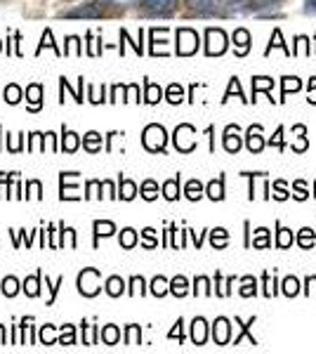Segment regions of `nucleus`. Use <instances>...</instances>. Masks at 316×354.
<instances>
[{"label":"nucleus","instance_id":"nucleus-1","mask_svg":"<svg viewBox=\"0 0 316 354\" xmlns=\"http://www.w3.org/2000/svg\"><path fill=\"white\" fill-rule=\"evenodd\" d=\"M198 48V36L189 28H180L177 31V53L180 55H194Z\"/></svg>","mask_w":316,"mask_h":354},{"label":"nucleus","instance_id":"nucleus-2","mask_svg":"<svg viewBox=\"0 0 316 354\" xmlns=\"http://www.w3.org/2000/svg\"><path fill=\"white\" fill-rule=\"evenodd\" d=\"M145 147L149 151H160L165 147V130L160 125H149L145 130Z\"/></svg>","mask_w":316,"mask_h":354},{"label":"nucleus","instance_id":"nucleus-3","mask_svg":"<svg viewBox=\"0 0 316 354\" xmlns=\"http://www.w3.org/2000/svg\"><path fill=\"white\" fill-rule=\"evenodd\" d=\"M78 288L83 295H95L100 290V272L97 270H85L78 277Z\"/></svg>","mask_w":316,"mask_h":354},{"label":"nucleus","instance_id":"nucleus-4","mask_svg":"<svg viewBox=\"0 0 316 354\" xmlns=\"http://www.w3.org/2000/svg\"><path fill=\"white\" fill-rule=\"evenodd\" d=\"M187 3L201 15H224L227 12V8H224L227 3H224V0H187Z\"/></svg>","mask_w":316,"mask_h":354},{"label":"nucleus","instance_id":"nucleus-5","mask_svg":"<svg viewBox=\"0 0 316 354\" xmlns=\"http://www.w3.org/2000/svg\"><path fill=\"white\" fill-rule=\"evenodd\" d=\"M205 38H208V45H205V53L208 55H222L227 50V36L220 28H208Z\"/></svg>","mask_w":316,"mask_h":354},{"label":"nucleus","instance_id":"nucleus-6","mask_svg":"<svg viewBox=\"0 0 316 354\" xmlns=\"http://www.w3.org/2000/svg\"><path fill=\"white\" fill-rule=\"evenodd\" d=\"M194 135H196V130H194L192 125H180V128L175 130V145H177V149H180V151H192L194 145H196Z\"/></svg>","mask_w":316,"mask_h":354},{"label":"nucleus","instance_id":"nucleus-7","mask_svg":"<svg viewBox=\"0 0 316 354\" xmlns=\"http://www.w3.org/2000/svg\"><path fill=\"white\" fill-rule=\"evenodd\" d=\"M104 5L100 3H90V5H83V8H76V10H68L64 12V17H71V19H76V17H88V19H95V17H102L104 15Z\"/></svg>","mask_w":316,"mask_h":354},{"label":"nucleus","instance_id":"nucleus-8","mask_svg":"<svg viewBox=\"0 0 316 354\" xmlns=\"http://www.w3.org/2000/svg\"><path fill=\"white\" fill-rule=\"evenodd\" d=\"M140 5L151 15H170L175 8V0H140Z\"/></svg>","mask_w":316,"mask_h":354},{"label":"nucleus","instance_id":"nucleus-9","mask_svg":"<svg viewBox=\"0 0 316 354\" xmlns=\"http://www.w3.org/2000/svg\"><path fill=\"white\" fill-rule=\"evenodd\" d=\"M229 322L227 319H217L215 322V342L217 345H227L229 342Z\"/></svg>","mask_w":316,"mask_h":354},{"label":"nucleus","instance_id":"nucleus-10","mask_svg":"<svg viewBox=\"0 0 316 354\" xmlns=\"http://www.w3.org/2000/svg\"><path fill=\"white\" fill-rule=\"evenodd\" d=\"M234 43H236V55L248 53V43H250L248 31H245V28H239V31L234 33Z\"/></svg>","mask_w":316,"mask_h":354},{"label":"nucleus","instance_id":"nucleus-11","mask_svg":"<svg viewBox=\"0 0 316 354\" xmlns=\"http://www.w3.org/2000/svg\"><path fill=\"white\" fill-rule=\"evenodd\" d=\"M284 0H250V12H264V10H274Z\"/></svg>","mask_w":316,"mask_h":354},{"label":"nucleus","instance_id":"nucleus-12","mask_svg":"<svg viewBox=\"0 0 316 354\" xmlns=\"http://www.w3.org/2000/svg\"><path fill=\"white\" fill-rule=\"evenodd\" d=\"M192 338H194L196 345H203V342H205V322H203V319H196V322H194Z\"/></svg>","mask_w":316,"mask_h":354},{"label":"nucleus","instance_id":"nucleus-13","mask_svg":"<svg viewBox=\"0 0 316 354\" xmlns=\"http://www.w3.org/2000/svg\"><path fill=\"white\" fill-rule=\"evenodd\" d=\"M236 128H227V135H224V147H227V151H239L241 149V140L236 135H232Z\"/></svg>","mask_w":316,"mask_h":354},{"label":"nucleus","instance_id":"nucleus-14","mask_svg":"<svg viewBox=\"0 0 316 354\" xmlns=\"http://www.w3.org/2000/svg\"><path fill=\"white\" fill-rule=\"evenodd\" d=\"M177 192H180V180H170L163 185V194H165V198H170V201H175V198L180 196Z\"/></svg>","mask_w":316,"mask_h":354},{"label":"nucleus","instance_id":"nucleus-15","mask_svg":"<svg viewBox=\"0 0 316 354\" xmlns=\"http://www.w3.org/2000/svg\"><path fill=\"white\" fill-rule=\"evenodd\" d=\"M83 142H85V147H88V151H97L102 147V137L97 133H88L83 137Z\"/></svg>","mask_w":316,"mask_h":354},{"label":"nucleus","instance_id":"nucleus-16","mask_svg":"<svg viewBox=\"0 0 316 354\" xmlns=\"http://www.w3.org/2000/svg\"><path fill=\"white\" fill-rule=\"evenodd\" d=\"M26 93H28V100H31V109L36 111L40 106V93H43V88H40V85H31Z\"/></svg>","mask_w":316,"mask_h":354},{"label":"nucleus","instance_id":"nucleus-17","mask_svg":"<svg viewBox=\"0 0 316 354\" xmlns=\"http://www.w3.org/2000/svg\"><path fill=\"white\" fill-rule=\"evenodd\" d=\"M208 196L215 198V201H220V198L224 196V187H222V180H215L208 185Z\"/></svg>","mask_w":316,"mask_h":354},{"label":"nucleus","instance_id":"nucleus-18","mask_svg":"<svg viewBox=\"0 0 316 354\" xmlns=\"http://www.w3.org/2000/svg\"><path fill=\"white\" fill-rule=\"evenodd\" d=\"M170 290H172V293H175V295H180V298H182V295L187 293V279H185V277H177V279H172Z\"/></svg>","mask_w":316,"mask_h":354},{"label":"nucleus","instance_id":"nucleus-19","mask_svg":"<svg viewBox=\"0 0 316 354\" xmlns=\"http://www.w3.org/2000/svg\"><path fill=\"white\" fill-rule=\"evenodd\" d=\"M116 232V227L111 222H95V234L97 236H109V234Z\"/></svg>","mask_w":316,"mask_h":354},{"label":"nucleus","instance_id":"nucleus-20","mask_svg":"<svg viewBox=\"0 0 316 354\" xmlns=\"http://www.w3.org/2000/svg\"><path fill=\"white\" fill-rule=\"evenodd\" d=\"M120 243H123V248H132V245L137 243L135 230H123V234H120Z\"/></svg>","mask_w":316,"mask_h":354},{"label":"nucleus","instance_id":"nucleus-21","mask_svg":"<svg viewBox=\"0 0 316 354\" xmlns=\"http://www.w3.org/2000/svg\"><path fill=\"white\" fill-rule=\"evenodd\" d=\"M102 338H104L106 345H116V340H118V328H116V326H106L104 330H102Z\"/></svg>","mask_w":316,"mask_h":354},{"label":"nucleus","instance_id":"nucleus-22","mask_svg":"<svg viewBox=\"0 0 316 354\" xmlns=\"http://www.w3.org/2000/svg\"><path fill=\"white\" fill-rule=\"evenodd\" d=\"M106 290H109V295H120V290H123V281H120L118 277H113V279H109V283H106Z\"/></svg>","mask_w":316,"mask_h":354},{"label":"nucleus","instance_id":"nucleus-23","mask_svg":"<svg viewBox=\"0 0 316 354\" xmlns=\"http://www.w3.org/2000/svg\"><path fill=\"white\" fill-rule=\"evenodd\" d=\"M201 189H203V187H201V182L192 180L187 185V196L192 198V201H196V198H201Z\"/></svg>","mask_w":316,"mask_h":354},{"label":"nucleus","instance_id":"nucleus-24","mask_svg":"<svg viewBox=\"0 0 316 354\" xmlns=\"http://www.w3.org/2000/svg\"><path fill=\"white\" fill-rule=\"evenodd\" d=\"M151 290H154V295H165V293H168V281L156 277V279H154V283H151Z\"/></svg>","mask_w":316,"mask_h":354},{"label":"nucleus","instance_id":"nucleus-25","mask_svg":"<svg viewBox=\"0 0 316 354\" xmlns=\"http://www.w3.org/2000/svg\"><path fill=\"white\" fill-rule=\"evenodd\" d=\"M21 97V90L17 88V85H8V90H5V100L10 102V104H17Z\"/></svg>","mask_w":316,"mask_h":354},{"label":"nucleus","instance_id":"nucleus-26","mask_svg":"<svg viewBox=\"0 0 316 354\" xmlns=\"http://www.w3.org/2000/svg\"><path fill=\"white\" fill-rule=\"evenodd\" d=\"M252 245H257V248H267V245H269V232L267 230H257Z\"/></svg>","mask_w":316,"mask_h":354},{"label":"nucleus","instance_id":"nucleus-27","mask_svg":"<svg viewBox=\"0 0 316 354\" xmlns=\"http://www.w3.org/2000/svg\"><path fill=\"white\" fill-rule=\"evenodd\" d=\"M120 196H123L125 201H130V198L135 196V185H132L130 180H123V185H120Z\"/></svg>","mask_w":316,"mask_h":354},{"label":"nucleus","instance_id":"nucleus-28","mask_svg":"<svg viewBox=\"0 0 316 354\" xmlns=\"http://www.w3.org/2000/svg\"><path fill=\"white\" fill-rule=\"evenodd\" d=\"M160 100V88L158 85H154V83H147V102H158Z\"/></svg>","mask_w":316,"mask_h":354},{"label":"nucleus","instance_id":"nucleus-29","mask_svg":"<svg viewBox=\"0 0 316 354\" xmlns=\"http://www.w3.org/2000/svg\"><path fill=\"white\" fill-rule=\"evenodd\" d=\"M64 149H66V151H76V149H78V135L64 133Z\"/></svg>","mask_w":316,"mask_h":354},{"label":"nucleus","instance_id":"nucleus-30","mask_svg":"<svg viewBox=\"0 0 316 354\" xmlns=\"http://www.w3.org/2000/svg\"><path fill=\"white\" fill-rule=\"evenodd\" d=\"M212 245H215V248H222V245H227V232H224V230H215V232H212Z\"/></svg>","mask_w":316,"mask_h":354},{"label":"nucleus","instance_id":"nucleus-31","mask_svg":"<svg viewBox=\"0 0 316 354\" xmlns=\"http://www.w3.org/2000/svg\"><path fill=\"white\" fill-rule=\"evenodd\" d=\"M277 243L281 245V248H288V245L292 243V234H290V230H281V232H279Z\"/></svg>","mask_w":316,"mask_h":354},{"label":"nucleus","instance_id":"nucleus-32","mask_svg":"<svg viewBox=\"0 0 316 354\" xmlns=\"http://www.w3.org/2000/svg\"><path fill=\"white\" fill-rule=\"evenodd\" d=\"M297 241H300L302 248H309V245L314 243V232L312 230H302L300 232V239H297Z\"/></svg>","mask_w":316,"mask_h":354},{"label":"nucleus","instance_id":"nucleus-33","mask_svg":"<svg viewBox=\"0 0 316 354\" xmlns=\"http://www.w3.org/2000/svg\"><path fill=\"white\" fill-rule=\"evenodd\" d=\"M142 196L149 198V201H151V198H156V185H154L151 180H149V182H145V185H142Z\"/></svg>","mask_w":316,"mask_h":354},{"label":"nucleus","instance_id":"nucleus-34","mask_svg":"<svg viewBox=\"0 0 316 354\" xmlns=\"http://www.w3.org/2000/svg\"><path fill=\"white\" fill-rule=\"evenodd\" d=\"M168 102H172V104L182 102V88H180V85H170V88H168Z\"/></svg>","mask_w":316,"mask_h":354},{"label":"nucleus","instance_id":"nucleus-35","mask_svg":"<svg viewBox=\"0 0 316 354\" xmlns=\"http://www.w3.org/2000/svg\"><path fill=\"white\" fill-rule=\"evenodd\" d=\"M297 288H300V283H297V279H292L288 277L284 281V290H286V295H295L297 293Z\"/></svg>","mask_w":316,"mask_h":354},{"label":"nucleus","instance_id":"nucleus-36","mask_svg":"<svg viewBox=\"0 0 316 354\" xmlns=\"http://www.w3.org/2000/svg\"><path fill=\"white\" fill-rule=\"evenodd\" d=\"M3 293L5 295H15L17 293V279L15 277H8L3 281Z\"/></svg>","mask_w":316,"mask_h":354},{"label":"nucleus","instance_id":"nucleus-37","mask_svg":"<svg viewBox=\"0 0 316 354\" xmlns=\"http://www.w3.org/2000/svg\"><path fill=\"white\" fill-rule=\"evenodd\" d=\"M248 147H250V151H260L262 147H264V142L260 140V137H255V128L250 130V140H248Z\"/></svg>","mask_w":316,"mask_h":354},{"label":"nucleus","instance_id":"nucleus-38","mask_svg":"<svg viewBox=\"0 0 316 354\" xmlns=\"http://www.w3.org/2000/svg\"><path fill=\"white\" fill-rule=\"evenodd\" d=\"M272 85H274V81H272V78H255V83H252V88H255V93H257V90H269V88H272Z\"/></svg>","mask_w":316,"mask_h":354},{"label":"nucleus","instance_id":"nucleus-39","mask_svg":"<svg viewBox=\"0 0 316 354\" xmlns=\"http://www.w3.org/2000/svg\"><path fill=\"white\" fill-rule=\"evenodd\" d=\"M38 279H40V274L38 277H33V279H26V283H24V290L28 295H38Z\"/></svg>","mask_w":316,"mask_h":354},{"label":"nucleus","instance_id":"nucleus-40","mask_svg":"<svg viewBox=\"0 0 316 354\" xmlns=\"http://www.w3.org/2000/svg\"><path fill=\"white\" fill-rule=\"evenodd\" d=\"M40 340H43L45 345H53V342H55V335H53V326H45L43 330H40Z\"/></svg>","mask_w":316,"mask_h":354},{"label":"nucleus","instance_id":"nucleus-41","mask_svg":"<svg viewBox=\"0 0 316 354\" xmlns=\"http://www.w3.org/2000/svg\"><path fill=\"white\" fill-rule=\"evenodd\" d=\"M45 45H48V48H55V53L57 55H62V50H57V45L53 43V33H50V31H45L43 33V43H40V48H45ZM38 48V50H40Z\"/></svg>","mask_w":316,"mask_h":354},{"label":"nucleus","instance_id":"nucleus-42","mask_svg":"<svg viewBox=\"0 0 316 354\" xmlns=\"http://www.w3.org/2000/svg\"><path fill=\"white\" fill-rule=\"evenodd\" d=\"M241 293L245 295V298H248V295H252L255 293V279H243V290H241Z\"/></svg>","mask_w":316,"mask_h":354},{"label":"nucleus","instance_id":"nucleus-43","mask_svg":"<svg viewBox=\"0 0 316 354\" xmlns=\"http://www.w3.org/2000/svg\"><path fill=\"white\" fill-rule=\"evenodd\" d=\"M284 95L286 93H290V90H300V81L297 78H284Z\"/></svg>","mask_w":316,"mask_h":354},{"label":"nucleus","instance_id":"nucleus-44","mask_svg":"<svg viewBox=\"0 0 316 354\" xmlns=\"http://www.w3.org/2000/svg\"><path fill=\"white\" fill-rule=\"evenodd\" d=\"M62 342H64V345H73V328L71 326H64V330H62Z\"/></svg>","mask_w":316,"mask_h":354},{"label":"nucleus","instance_id":"nucleus-45","mask_svg":"<svg viewBox=\"0 0 316 354\" xmlns=\"http://www.w3.org/2000/svg\"><path fill=\"white\" fill-rule=\"evenodd\" d=\"M137 333H140V328L137 326L128 328V345H137Z\"/></svg>","mask_w":316,"mask_h":354},{"label":"nucleus","instance_id":"nucleus-46","mask_svg":"<svg viewBox=\"0 0 316 354\" xmlns=\"http://www.w3.org/2000/svg\"><path fill=\"white\" fill-rule=\"evenodd\" d=\"M274 192H277V194H274L277 198H286V196H288L286 189H284V182H277V185H274Z\"/></svg>","mask_w":316,"mask_h":354},{"label":"nucleus","instance_id":"nucleus-47","mask_svg":"<svg viewBox=\"0 0 316 354\" xmlns=\"http://www.w3.org/2000/svg\"><path fill=\"white\" fill-rule=\"evenodd\" d=\"M196 286H198V293H208V279H196Z\"/></svg>","mask_w":316,"mask_h":354},{"label":"nucleus","instance_id":"nucleus-48","mask_svg":"<svg viewBox=\"0 0 316 354\" xmlns=\"http://www.w3.org/2000/svg\"><path fill=\"white\" fill-rule=\"evenodd\" d=\"M304 12L316 15V0H307V3H304Z\"/></svg>","mask_w":316,"mask_h":354},{"label":"nucleus","instance_id":"nucleus-49","mask_svg":"<svg viewBox=\"0 0 316 354\" xmlns=\"http://www.w3.org/2000/svg\"><path fill=\"white\" fill-rule=\"evenodd\" d=\"M145 236H147V245L151 248V245H156V239H154V230H145Z\"/></svg>","mask_w":316,"mask_h":354},{"label":"nucleus","instance_id":"nucleus-50","mask_svg":"<svg viewBox=\"0 0 316 354\" xmlns=\"http://www.w3.org/2000/svg\"><path fill=\"white\" fill-rule=\"evenodd\" d=\"M297 198H307V189H304L302 182H297Z\"/></svg>","mask_w":316,"mask_h":354},{"label":"nucleus","instance_id":"nucleus-51","mask_svg":"<svg viewBox=\"0 0 316 354\" xmlns=\"http://www.w3.org/2000/svg\"><path fill=\"white\" fill-rule=\"evenodd\" d=\"M292 149L304 151V149H307V140H300V142H297V145H292Z\"/></svg>","mask_w":316,"mask_h":354},{"label":"nucleus","instance_id":"nucleus-52","mask_svg":"<svg viewBox=\"0 0 316 354\" xmlns=\"http://www.w3.org/2000/svg\"><path fill=\"white\" fill-rule=\"evenodd\" d=\"M132 286H135V290H140V293H142V286H145V281H142V279H132Z\"/></svg>","mask_w":316,"mask_h":354},{"label":"nucleus","instance_id":"nucleus-53","mask_svg":"<svg viewBox=\"0 0 316 354\" xmlns=\"http://www.w3.org/2000/svg\"><path fill=\"white\" fill-rule=\"evenodd\" d=\"M272 145H274V147H281V130H277V135H274Z\"/></svg>","mask_w":316,"mask_h":354},{"label":"nucleus","instance_id":"nucleus-54","mask_svg":"<svg viewBox=\"0 0 316 354\" xmlns=\"http://www.w3.org/2000/svg\"><path fill=\"white\" fill-rule=\"evenodd\" d=\"M309 102H314V104H316V90H314V85H312V100H309Z\"/></svg>","mask_w":316,"mask_h":354},{"label":"nucleus","instance_id":"nucleus-55","mask_svg":"<svg viewBox=\"0 0 316 354\" xmlns=\"http://www.w3.org/2000/svg\"><path fill=\"white\" fill-rule=\"evenodd\" d=\"M0 345H3V326H0Z\"/></svg>","mask_w":316,"mask_h":354}]
</instances>
